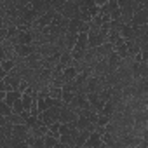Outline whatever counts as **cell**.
<instances>
[{"mask_svg":"<svg viewBox=\"0 0 148 148\" xmlns=\"http://www.w3.org/2000/svg\"><path fill=\"white\" fill-rule=\"evenodd\" d=\"M61 14H63L64 19H75V18L80 19V5H79V0H66Z\"/></svg>","mask_w":148,"mask_h":148,"instance_id":"cell-1","label":"cell"},{"mask_svg":"<svg viewBox=\"0 0 148 148\" xmlns=\"http://www.w3.org/2000/svg\"><path fill=\"white\" fill-rule=\"evenodd\" d=\"M145 25H148V9H143V11L136 12L132 16V21H131V26H134V28L145 26Z\"/></svg>","mask_w":148,"mask_h":148,"instance_id":"cell-2","label":"cell"},{"mask_svg":"<svg viewBox=\"0 0 148 148\" xmlns=\"http://www.w3.org/2000/svg\"><path fill=\"white\" fill-rule=\"evenodd\" d=\"M120 35H122V38H125V40H136V38H138V30H136L134 26H131V25H125V26H122Z\"/></svg>","mask_w":148,"mask_h":148,"instance_id":"cell-3","label":"cell"},{"mask_svg":"<svg viewBox=\"0 0 148 148\" xmlns=\"http://www.w3.org/2000/svg\"><path fill=\"white\" fill-rule=\"evenodd\" d=\"M77 75H79V70H77L75 66H68V68H64V70H63V77H64V80H66V82L75 80V79H77Z\"/></svg>","mask_w":148,"mask_h":148,"instance_id":"cell-4","label":"cell"},{"mask_svg":"<svg viewBox=\"0 0 148 148\" xmlns=\"http://www.w3.org/2000/svg\"><path fill=\"white\" fill-rule=\"evenodd\" d=\"M77 49H82V51H87L89 49V33H79V38H77Z\"/></svg>","mask_w":148,"mask_h":148,"instance_id":"cell-5","label":"cell"},{"mask_svg":"<svg viewBox=\"0 0 148 148\" xmlns=\"http://www.w3.org/2000/svg\"><path fill=\"white\" fill-rule=\"evenodd\" d=\"M44 141H45V148H56L58 143H59V139H58L54 134H51V132L44 138Z\"/></svg>","mask_w":148,"mask_h":148,"instance_id":"cell-6","label":"cell"},{"mask_svg":"<svg viewBox=\"0 0 148 148\" xmlns=\"http://www.w3.org/2000/svg\"><path fill=\"white\" fill-rule=\"evenodd\" d=\"M12 113H14L12 106H9V105H5V103H0V117H5V119H9Z\"/></svg>","mask_w":148,"mask_h":148,"instance_id":"cell-7","label":"cell"},{"mask_svg":"<svg viewBox=\"0 0 148 148\" xmlns=\"http://www.w3.org/2000/svg\"><path fill=\"white\" fill-rule=\"evenodd\" d=\"M51 98L52 99H63V89L61 87H51Z\"/></svg>","mask_w":148,"mask_h":148,"instance_id":"cell-8","label":"cell"},{"mask_svg":"<svg viewBox=\"0 0 148 148\" xmlns=\"http://www.w3.org/2000/svg\"><path fill=\"white\" fill-rule=\"evenodd\" d=\"M12 110H14V113H16V115H21V113L25 112V105H23V101H21V99H18V101L12 105Z\"/></svg>","mask_w":148,"mask_h":148,"instance_id":"cell-9","label":"cell"},{"mask_svg":"<svg viewBox=\"0 0 148 148\" xmlns=\"http://www.w3.org/2000/svg\"><path fill=\"white\" fill-rule=\"evenodd\" d=\"M110 122H112V119L110 117H105V115H99V119H98V125H103V127H106Z\"/></svg>","mask_w":148,"mask_h":148,"instance_id":"cell-10","label":"cell"},{"mask_svg":"<svg viewBox=\"0 0 148 148\" xmlns=\"http://www.w3.org/2000/svg\"><path fill=\"white\" fill-rule=\"evenodd\" d=\"M0 91L2 92H11L12 91V87L7 84V82H4V80H0Z\"/></svg>","mask_w":148,"mask_h":148,"instance_id":"cell-11","label":"cell"},{"mask_svg":"<svg viewBox=\"0 0 148 148\" xmlns=\"http://www.w3.org/2000/svg\"><path fill=\"white\" fill-rule=\"evenodd\" d=\"M141 58H143V61H145V63L148 61V42L141 47Z\"/></svg>","mask_w":148,"mask_h":148,"instance_id":"cell-12","label":"cell"},{"mask_svg":"<svg viewBox=\"0 0 148 148\" xmlns=\"http://www.w3.org/2000/svg\"><path fill=\"white\" fill-rule=\"evenodd\" d=\"M63 134H70V127H68V124H61V127H59V138H61Z\"/></svg>","mask_w":148,"mask_h":148,"instance_id":"cell-13","label":"cell"},{"mask_svg":"<svg viewBox=\"0 0 148 148\" xmlns=\"http://www.w3.org/2000/svg\"><path fill=\"white\" fill-rule=\"evenodd\" d=\"M146 63H148V61H146Z\"/></svg>","mask_w":148,"mask_h":148,"instance_id":"cell-14","label":"cell"}]
</instances>
